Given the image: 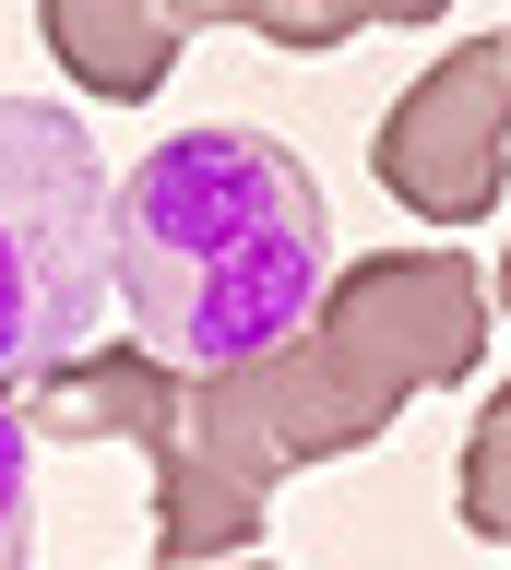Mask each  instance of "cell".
Listing matches in <instances>:
<instances>
[{
    "label": "cell",
    "mask_w": 511,
    "mask_h": 570,
    "mask_svg": "<svg viewBox=\"0 0 511 570\" xmlns=\"http://www.w3.org/2000/svg\"><path fill=\"white\" fill-rule=\"evenodd\" d=\"M262 0H179V24H250Z\"/></svg>",
    "instance_id": "8"
},
{
    "label": "cell",
    "mask_w": 511,
    "mask_h": 570,
    "mask_svg": "<svg viewBox=\"0 0 511 570\" xmlns=\"http://www.w3.org/2000/svg\"><path fill=\"white\" fill-rule=\"evenodd\" d=\"M238 570H250V559H238Z\"/></svg>",
    "instance_id": "10"
},
{
    "label": "cell",
    "mask_w": 511,
    "mask_h": 570,
    "mask_svg": "<svg viewBox=\"0 0 511 570\" xmlns=\"http://www.w3.org/2000/svg\"><path fill=\"white\" fill-rule=\"evenodd\" d=\"M464 523L488 547H511V392H488L464 428Z\"/></svg>",
    "instance_id": "6"
},
{
    "label": "cell",
    "mask_w": 511,
    "mask_h": 570,
    "mask_svg": "<svg viewBox=\"0 0 511 570\" xmlns=\"http://www.w3.org/2000/svg\"><path fill=\"white\" fill-rule=\"evenodd\" d=\"M368 178L429 226L500 214V190H511V36H464L440 71H416L368 131Z\"/></svg>",
    "instance_id": "3"
},
{
    "label": "cell",
    "mask_w": 511,
    "mask_h": 570,
    "mask_svg": "<svg viewBox=\"0 0 511 570\" xmlns=\"http://www.w3.org/2000/svg\"><path fill=\"white\" fill-rule=\"evenodd\" d=\"M37 24H48V60L72 71V96H119V107L155 96L190 48L179 0H37Z\"/></svg>",
    "instance_id": "4"
},
{
    "label": "cell",
    "mask_w": 511,
    "mask_h": 570,
    "mask_svg": "<svg viewBox=\"0 0 511 570\" xmlns=\"http://www.w3.org/2000/svg\"><path fill=\"white\" fill-rule=\"evenodd\" d=\"M452 0H262L250 24L274 36V48H345V36H368V24H440Z\"/></svg>",
    "instance_id": "5"
},
{
    "label": "cell",
    "mask_w": 511,
    "mask_h": 570,
    "mask_svg": "<svg viewBox=\"0 0 511 570\" xmlns=\"http://www.w3.org/2000/svg\"><path fill=\"white\" fill-rule=\"evenodd\" d=\"M333 214L274 131H167L108 178V297L155 368H250L322 309Z\"/></svg>",
    "instance_id": "1"
},
{
    "label": "cell",
    "mask_w": 511,
    "mask_h": 570,
    "mask_svg": "<svg viewBox=\"0 0 511 570\" xmlns=\"http://www.w3.org/2000/svg\"><path fill=\"white\" fill-rule=\"evenodd\" d=\"M24 559H37V428L0 392V570H24Z\"/></svg>",
    "instance_id": "7"
},
{
    "label": "cell",
    "mask_w": 511,
    "mask_h": 570,
    "mask_svg": "<svg viewBox=\"0 0 511 570\" xmlns=\"http://www.w3.org/2000/svg\"><path fill=\"white\" fill-rule=\"evenodd\" d=\"M108 321V155L60 96H0V392L48 381Z\"/></svg>",
    "instance_id": "2"
},
{
    "label": "cell",
    "mask_w": 511,
    "mask_h": 570,
    "mask_svg": "<svg viewBox=\"0 0 511 570\" xmlns=\"http://www.w3.org/2000/svg\"><path fill=\"white\" fill-rule=\"evenodd\" d=\"M488 297H500V309H511V262H500V274H488Z\"/></svg>",
    "instance_id": "9"
}]
</instances>
